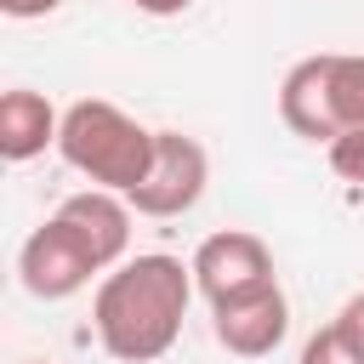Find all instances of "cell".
I'll list each match as a JSON object with an SVG mask.
<instances>
[{
    "instance_id": "7c38bea8",
    "label": "cell",
    "mask_w": 364,
    "mask_h": 364,
    "mask_svg": "<svg viewBox=\"0 0 364 364\" xmlns=\"http://www.w3.org/2000/svg\"><path fill=\"white\" fill-rule=\"evenodd\" d=\"M324 154H330V171L341 182H364V131H341Z\"/></svg>"
},
{
    "instance_id": "9a60e30c",
    "label": "cell",
    "mask_w": 364,
    "mask_h": 364,
    "mask_svg": "<svg viewBox=\"0 0 364 364\" xmlns=\"http://www.w3.org/2000/svg\"><path fill=\"white\" fill-rule=\"evenodd\" d=\"M131 6H136L142 17H182L193 0H131Z\"/></svg>"
},
{
    "instance_id": "6da1fadb",
    "label": "cell",
    "mask_w": 364,
    "mask_h": 364,
    "mask_svg": "<svg viewBox=\"0 0 364 364\" xmlns=\"http://www.w3.org/2000/svg\"><path fill=\"white\" fill-rule=\"evenodd\" d=\"M193 296H199V284L182 256H165V250L125 256L119 267H108L97 279V296H91V324H97L102 353L114 364L165 358L182 336Z\"/></svg>"
},
{
    "instance_id": "ba28073f",
    "label": "cell",
    "mask_w": 364,
    "mask_h": 364,
    "mask_svg": "<svg viewBox=\"0 0 364 364\" xmlns=\"http://www.w3.org/2000/svg\"><path fill=\"white\" fill-rule=\"evenodd\" d=\"M57 131H63V114L51 108L46 91L11 85V91L0 97V159H6V165L40 159L46 148H57Z\"/></svg>"
},
{
    "instance_id": "5bb4252c",
    "label": "cell",
    "mask_w": 364,
    "mask_h": 364,
    "mask_svg": "<svg viewBox=\"0 0 364 364\" xmlns=\"http://www.w3.org/2000/svg\"><path fill=\"white\" fill-rule=\"evenodd\" d=\"M63 0H0V11L6 17H17V23H28V17H51Z\"/></svg>"
},
{
    "instance_id": "52a82bcc",
    "label": "cell",
    "mask_w": 364,
    "mask_h": 364,
    "mask_svg": "<svg viewBox=\"0 0 364 364\" xmlns=\"http://www.w3.org/2000/svg\"><path fill=\"white\" fill-rule=\"evenodd\" d=\"M57 216L91 245V256L102 262V273L131 256V216L136 210H131L125 193H114V188H80V193H68L57 205Z\"/></svg>"
},
{
    "instance_id": "4fadbf2b",
    "label": "cell",
    "mask_w": 364,
    "mask_h": 364,
    "mask_svg": "<svg viewBox=\"0 0 364 364\" xmlns=\"http://www.w3.org/2000/svg\"><path fill=\"white\" fill-rule=\"evenodd\" d=\"M330 324H336V330L364 353V290H358V296H347V301H341V313H336Z\"/></svg>"
},
{
    "instance_id": "277c9868",
    "label": "cell",
    "mask_w": 364,
    "mask_h": 364,
    "mask_svg": "<svg viewBox=\"0 0 364 364\" xmlns=\"http://www.w3.org/2000/svg\"><path fill=\"white\" fill-rule=\"evenodd\" d=\"M17 279L34 301H68L80 296L91 279H102V262L91 256V245L51 210L17 250Z\"/></svg>"
},
{
    "instance_id": "2e32d148",
    "label": "cell",
    "mask_w": 364,
    "mask_h": 364,
    "mask_svg": "<svg viewBox=\"0 0 364 364\" xmlns=\"http://www.w3.org/2000/svg\"><path fill=\"white\" fill-rule=\"evenodd\" d=\"M28 364H40V358H28Z\"/></svg>"
},
{
    "instance_id": "5b68a950",
    "label": "cell",
    "mask_w": 364,
    "mask_h": 364,
    "mask_svg": "<svg viewBox=\"0 0 364 364\" xmlns=\"http://www.w3.org/2000/svg\"><path fill=\"white\" fill-rule=\"evenodd\" d=\"M188 267H193V284H199V296H205L210 307H216V301H228V296H245V290H262V284H273V279H279L267 239H262V233H250V228L205 233Z\"/></svg>"
},
{
    "instance_id": "8fae6325",
    "label": "cell",
    "mask_w": 364,
    "mask_h": 364,
    "mask_svg": "<svg viewBox=\"0 0 364 364\" xmlns=\"http://www.w3.org/2000/svg\"><path fill=\"white\" fill-rule=\"evenodd\" d=\"M296 364H364V353L336 330V324H324V330H313L307 341H301V358Z\"/></svg>"
},
{
    "instance_id": "9c48e42d",
    "label": "cell",
    "mask_w": 364,
    "mask_h": 364,
    "mask_svg": "<svg viewBox=\"0 0 364 364\" xmlns=\"http://www.w3.org/2000/svg\"><path fill=\"white\" fill-rule=\"evenodd\" d=\"M279 119L301 136V142H336V119H330V91H324V51L290 63V74L279 80Z\"/></svg>"
},
{
    "instance_id": "8992f818",
    "label": "cell",
    "mask_w": 364,
    "mask_h": 364,
    "mask_svg": "<svg viewBox=\"0 0 364 364\" xmlns=\"http://www.w3.org/2000/svg\"><path fill=\"white\" fill-rule=\"evenodd\" d=\"M210 336L216 347H228L233 358H267L279 353V341L290 336V296L273 284L262 290H245V296H228L210 307Z\"/></svg>"
},
{
    "instance_id": "7a4b0ae2",
    "label": "cell",
    "mask_w": 364,
    "mask_h": 364,
    "mask_svg": "<svg viewBox=\"0 0 364 364\" xmlns=\"http://www.w3.org/2000/svg\"><path fill=\"white\" fill-rule=\"evenodd\" d=\"M57 154L68 171H80L91 188H114L131 193L148 165H154V131L142 119H131L119 102L108 97H80L63 108V131H57Z\"/></svg>"
},
{
    "instance_id": "3957f363",
    "label": "cell",
    "mask_w": 364,
    "mask_h": 364,
    "mask_svg": "<svg viewBox=\"0 0 364 364\" xmlns=\"http://www.w3.org/2000/svg\"><path fill=\"white\" fill-rule=\"evenodd\" d=\"M205 182H210V154L199 136L188 131H154V165L148 176L125 193L136 216H154V222H171V216H188L199 199H205Z\"/></svg>"
},
{
    "instance_id": "30bf717a",
    "label": "cell",
    "mask_w": 364,
    "mask_h": 364,
    "mask_svg": "<svg viewBox=\"0 0 364 364\" xmlns=\"http://www.w3.org/2000/svg\"><path fill=\"white\" fill-rule=\"evenodd\" d=\"M324 91H330V119L341 131H364V57L353 51H324Z\"/></svg>"
}]
</instances>
